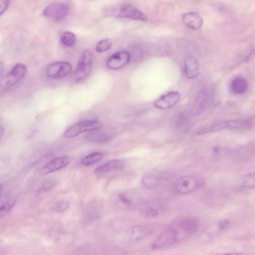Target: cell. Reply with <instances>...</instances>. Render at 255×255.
Returning <instances> with one entry per match:
<instances>
[{
    "mask_svg": "<svg viewBox=\"0 0 255 255\" xmlns=\"http://www.w3.org/2000/svg\"><path fill=\"white\" fill-rule=\"evenodd\" d=\"M180 99V94L176 91H169L157 98L153 105L157 109H166L174 106Z\"/></svg>",
    "mask_w": 255,
    "mask_h": 255,
    "instance_id": "obj_9",
    "label": "cell"
},
{
    "mask_svg": "<svg viewBox=\"0 0 255 255\" xmlns=\"http://www.w3.org/2000/svg\"><path fill=\"white\" fill-rule=\"evenodd\" d=\"M4 69V66L2 62L0 61V77L2 74L3 71Z\"/></svg>",
    "mask_w": 255,
    "mask_h": 255,
    "instance_id": "obj_32",
    "label": "cell"
},
{
    "mask_svg": "<svg viewBox=\"0 0 255 255\" xmlns=\"http://www.w3.org/2000/svg\"><path fill=\"white\" fill-rule=\"evenodd\" d=\"M9 4V0H0V16L7 9Z\"/></svg>",
    "mask_w": 255,
    "mask_h": 255,
    "instance_id": "obj_27",
    "label": "cell"
},
{
    "mask_svg": "<svg viewBox=\"0 0 255 255\" xmlns=\"http://www.w3.org/2000/svg\"><path fill=\"white\" fill-rule=\"evenodd\" d=\"M70 162V159L67 156L55 157L42 168L41 173L45 175L59 170L67 166Z\"/></svg>",
    "mask_w": 255,
    "mask_h": 255,
    "instance_id": "obj_11",
    "label": "cell"
},
{
    "mask_svg": "<svg viewBox=\"0 0 255 255\" xmlns=\"http://www.w3.org/2000/svg\"><path fill=\"white\" fill-rule=\"evenodd\" d=\"M125 162L122 159H113L108 161L95 169V172L98 174L106 173L109 172L123 168Z\"/></svg>",
    "mask_w": 255,
    "mask_h": 255,
    "instance_id": "obj_14",
    "label": "cell"
},
{
    "mask_svg": "<svg viewBox=\"0 0 255 255\" xmlns=\"http://www.w3.org/2000/svg\"><path fill=\"white\" fill-rule=\"evenodd\" d=\"M129 53L126 51L116 52L107 60L106 66L111 70L119 69L125 66L130 60Z\"/></svg>",
    "mask_w": 255,
    "mask_h": 255,
    "instance_id": "obj_10",
    "label": "cell"
},
{
    "mask_svg": "<svg viewBox=\"0 0 255 255\" xmlns=\"http://www.w3.org/2000/svg\"><path fill=\"white\" fill-rule=\"evenodd\" d=\"M119 198L120 200L125 204L128 205H130L131 203V200L124 194H120L119 195Z\"/></svg>",
    "mask_w": 255,
    "mask_h": 255,
    "instance_id": "obj_29",
    "label": "cell"
},
{
    "mask_svg": "<svg viewBox=\"0 0 255 255\" xmlns=\"http://www.w3.org/2000/svg\"><path fill=\"white\" fill-rule=\"evenodd\" d=\"M94 131L93 132L91 131L89 133L85 136L88 141L95 143H103L109 141L111 138V136L108 133Z\"/></svg>",
    "mask_w": 255,
    "mask_h": 255,
    "instance_id": "obj_18",
    "label": "cell"
},
{
    "mask_svg": "<svg viewBox=\"0 0 255 255\" xmlns=\"http://www.w3.org/2000/svg\"><path fill=\"white\" fill-rule=\"evenodd\" d=\"M182 21L184 24L193 30H197L202 25L203 20L200 14L194 11H190L184 14Z\"/></svg>",
    "mask_w": 255,
    "mask_h": 255,
    "instance_id": "obj_12",
    "label": "cell"
},
{
    "mask_svg": "<svg viewBox=\"0 0 255 255\" xmlns=\"http://www.w3.org/2000/svg\"><path fill=\"white\" fill-rule=\"evenodd\" d=\"M55 185V181L54 180L48 179L46 181H44L39 190L42 191H46L52 188Z\"/></svg>",
    "mask_w": 255,
    "mask_h": 255,
    "instance_id": "obj_25",
    "label": "cell"
},
{
    "mask_svg": "<svg viewBox=\"0 0 255 255\" xmlns=\"http://www.w3.org/2000/svg\"><path fill=\"white\" fill-rule=\"evenodd\" d=\"M208 101V95L206 92L200 93L195 102L193 108V114L195 116L200 114L205 107Z\"/></svg>",
    "mask_w": 255,
    "mask_h": 255,
    "instance_id": "obj_17",
    "label": "cell"
},
{
    "mask_svg": "<svg viewBox=\"0 0 255 255\" xmlns=\"http://www.w3.org/2000/svg\"><path fill=\"white\" fill-rule=\"evenodd\" d=\"M219 255H246L243 254L241 253H225V254H222Z\"/></svg>",
    "mask_w": 255,
    "mask_h": 255,
    "instance_id": "obj_31",
    "label": "cell"
},
{
    "mask_svg": "<svg viewBox=\"0 0 255 255\" xmlns=\"http://www.w3.org/2000/svg\"><path fill=\"white\" fill-rule=\"evenodd\" d=\"M101 127V124L97 120H84L67 128L64 133V136L67 138H73L85 132L98 130Z\"/></svg>",
    "mask_w": 255,
    "mask_h": 255,
    "instance_id": "obj_2",
    "label": "cell"
},
{
    "mask_svg": "<svg viewBox=\"0 0 255 255\" xmlns=\"http://www.w3.org/2000/svg\"><path fill=\"white\" fill-rule=\"evenodd\" d=\"M2 190V184L0 183V194Z\"/></svg>",
    "mask_w": 255,
    "mask_h": 255,
    "instance_id": "obj_34",
    "label": "cell"
},
{
    "mask_svg": "<svg viewBox=\"0 0 255 255\" xmlns=\"http://www.w3.org/2000/svg\"><path fill=\"white\" fill-rule=\"evenodd\" d=\"M255 180V173L248 174L245 176L242 182V186L247 188L254 187Z\"/></svg>",
    "mask_w": 255,
    "mask_h": 255,
    "instance_id": "obj_24",
    "label": "cell"
},
{
    "mask_svg": "<svg viewBox=\"0 0 255 255\" xmlns=\"http://www.w3.org/2000/svg\"><path fill=\"white\" fill-rule=\"evenodd\" d=\"M92 65V53L90 50L85 49L82 52L75 72L74 76L77 82L84 80L90 75Z\"/></svg>",
    "mask_w": 255,
    "mask_h": 255,
    "instance_id": "obj_3",
    "label": "cell"
},
{
    "mask_svg": "<svg viewBox=\"0 0 255 255\" xmlns=\"http://www.w3.org/2000/svg\"><path fill=\"white\" fill-rule=\"evenodd\" d=\"M68 5L61 2H54L47 5L43 10V15L51 20L60 21L69 13Z\"/></svg>",
    "mask_w": 255,
    "mask_h": 255,
    "instance_id": "obj_4",
    "label": "cell"
},
{
    "mask_svg": "<svg viewBox=\"0 0 255 255\" xmlns=\"http://www.w3.org/2000/svg\"><path fill=\"white\" fill-rule=\"evenodd\" d=\"M145 214L148 217H154L157 215L158 210L156 209L149 207L145 210Z\"/></svg>",
    "mask_w": 255,
    "mask_h": 255,
    "instance_id": "obj_28",
    "label": "cell"
},
{
    "mask_svg": "<svg viewBox=\"0 0 255 255\" xmlns=\"http://www.w3.org/2000/svg\"><path fill=\"white\" fill-rule=\"evenodd\" d=\"M197 179L192 176H184L178 179L175 183L176 191L179 194H187L192 192L198 186Z\"/></svg>",
    "mask_w": 255,
    "mask_h": 255,
    "instance_id": "obj_8",
    "label": "cell"
},
{
    "mask_svg": "<svg viewBox=\"0 0 255 255\" xmlns=\"http://www.w3.org/2000/svg\"><path fill=\"white\" fill-rule=\"evenodd\" d=\"M3 131H4V129H3V127L2 126H0V138L2 135Z\"/></svg>",
    "mask_w": 255,
    "mask_h": 255,
    "instance_id": "obj_33",
    "label": "cell"
},
{
    "mask_svg": "<svg viewBox=\"0 0 255 255\" xmlns=\"http://www.w3.org/2000/svg\"><path fill=\"white\" fill-rule=\"evenodd\" d=\"M112 46V42L109 38H104L99 41L96 45V50L101 53L110 49Z\"/></svg>",
    "mask_w": 255,
    "mask_h": 255,
    "instance_id": "obj_22",
    "label": "cell"
},
{
    "mask_svg": "<svg viewBox=\"0 0 255 255\" xmlns=\"http://www.w3.org/2000/svg\"><path fill=\"white\" fill-rule=\"evenodd\" d=\"M229 223V221L228 220H222L219 223V228L221 229H224L228 226Z\"/></svg>",
    "mask_w": 255,
    "mask_h": 255,
    "instance_id": "obj_30",
    "label": "cell"
},
{
    "mask_svg": "<svg viewBox=\"0 0 255 255\" xmlns=\"http://www.w3.org/2000/svg\"><path fill=\"white\" fill-rule=\"evenodd\" d=\"M116 15L119 17L128 18L134 20L146 21V15L139 9L130 3L122 4L116 12Z\"/></svg>",
    "mask_w": 255,
    "mask_h": 255,
    "instance_id": "obj_7",
    "label": "cell"
},
{
    "mask_svg": "<svg viewBox=\"0 0 255 255\" xmlns=\"http://www.w3.org/2000/svg\"><path fill=\"white\" fill-rule=\"evenodd\" d=\"M15 203V200H11L0 206V220L10 212Z\"/></svg>",
    "mask_w": 255,
    "mask_h": 255,
    "instance_id": "obj_23",
    "label": "cell"
},
{
    "mask_svg": "<svg viewBox=\"0 0 255 255\" xmlns=\"http://www.w3.org/2000/svg\"><path fill=\"white\" fill-rule=\"evenodd\" d=\"M26 67L22 63L15 64L2 79L1 86L3 89L10 88L18 83L25 75Z\"/></svg>",
    "mask_w": 255,
    "mask_h": 255,
    "instance_id": "obj_5",
    "label": "cell"
},
{
    "mask_svg": "<svg viewBox=\"0 0 255 255\" xmlns=\"http://www.w3.org/2000/svg\"><path fill=\"white\" fill-rule=\"evenodd\" d=\"M130 58L133 61L141 60L143 57V51L138 45L135 44L131 48V52H129Z\"/></svg>",
    "mask_w": 255,
    "mask_h": 255,
    "instance_id": "obj_21",
    "label": "cell"
},
{
    "mask_svg": "<svg viewBox=\"0 0 255 255\" xmlns=\"http://www.w3.org/2000/svg\"><path fill=\"white\" fill-rule=\"evenodd\" d=\"M198 227V222L194 218L180 219L165 228L156 238L151 248L158 250L179 245L191 237Z\"/></svg>",
    "mask_w": 255,
    "mask_h": 255,
    "instance_id": "obj_1",
    "label": "cell"
},
{
    "mask_svg": "<svg viewBox=\"0 0 255 255\" xmlns=\"http://www.w3.org/2000/svg\"><path fill=\"white\" fill-rule=\"evenodd\" d=\"M230 88L231 91L234 94L242 95L247 91L248 83L244 78L237 77L232 81Z\"/></svg>",
    "mask_w": 255,
    "mask_h": 255,
    "instance_id": "obj_16",
    "label": "cell"
},
{
    "mask_svg": "<svg viewBox=\"0 0 255 255\" xmlns=\"http://www.w3.org/2000/svg\"><path fill=\"white\" fill-rule=\"evenodd\" d=\"M69 205L67 201H60L55 206V210L58 213H62L68 208Z\"/></svg>",
    "mask_w": 255,
    "mask_h": 255,
    "instance_id": "obj_26",
    "label": "cell"
},
{
    "mask_svg": "<svg viewBox=\"0 0 255 255\" xmlns=\"http://www.w3.org/2000/svg\"><path fill=\"white\" fill-rule=\"evenodd\" d=\"M103 157V154L100 152H92L86 156L81 160V164L85 166H91L100 161Z\"/></svg>",
    "mask_w": 255,
    "mask_h": 255,
    "instance_id": "obj_19",
    "label": "cell"
},
{
    "mask_svg": "<svg viewBox=\"0 0 255 255\" xmlns=\"http://www.w3.org/2000/svg\"><path fill=\"white\" fill-rule=\"evenodd\" d=\"M60 40L63 45L71 47L75 44L76 37L75 34L72 32L65 31L61 35Z\"/></svg>",
    "mask_w": 255,
    "mask_h": 255,
    "instance_id": "obj_20",
    "label": "cell"
},
{
    "mask_svg": "<svg viewBox=\"0 0 255 255\" xmlns=\"http://www.w3.org/2000/svg\"><path fill=\"white\" fill-rule=\"evenodd\" d=\"M72 69V65L68 62H56L47 66L45 69V74L51 79H59L67 76Z\"/></svg>",
    "mask_w": 255,
    "mask_h": 255,
    "instance_id": "obj_6",
    "label": "cell"
},
{
    "mask_svg": "<svg viewBox=\"0 0 255 255\" xmlns=\"http://www.w3.org/2000/svg\"><path fill=\"white\" fill-rule=\"evenodd\" d=\"M151 232V228L148 225H141L134 227L127 231L126 236L129 241H135L146 236Z\"/></svg>",
    "mask_w": 255,
    "mask_h": 255,
    "instance_id": "obj_13",
    "label": "cell"
},
{
    "mask_svg": "<svg viewBox=\"0 0 255 255\" xmlns=\"http://www.w3.org/2000/svg\"><path fill=\"white\" fill-rule=\"evenodd\" d=\"M184 71L189 79L195 78L199 72V65L194 56H188L184 60Z\"/></svg>",
    "mask_w": 255,
    "mask_h": 255,
    "instance_id": "obj_15",
    "label": "cell"
}]
</instances>
